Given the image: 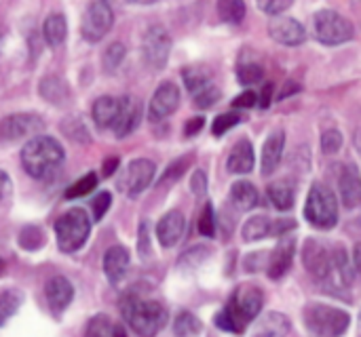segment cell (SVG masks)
Wrapping results in <instances>:
<instances>
[{
    "label": "cell",
    "instance_id": "d6a6232c",
    "mask_svg": "<svg viewBox=\"0 0 361 337\" xmlns=\"http://www.w3.org/2000/svg\"><path fill=\"white\" fill-rule=\"evenodd\" d=\"M218 13L228 23H241L245 17V4L241 0H222L218 4Z\"/></svg>",
    "mask_w": 361,
    "mask_h": 337
},
{
    "label": "cell",
    "instance_id": "ba28073f",
    "mask_svg": "<svg viewBox=\"0 0 361 337\" xmlns=\"http://www.w3.org/2000/svg\"><path fill=\"white\" fill-rule=\"evenodd\" d=\"M114 13L106 0H93L87 4L80 21V34L87 42H99L112 27Z\"/></svg>",
    "mask_w": 361,
    "mask_h": 337
},
{
    "label": "cell",
    "instance_id": "11a10c76",
    "mask_svg": "<svg viewBox=\"0 0 361 337\" xmlns=\"http://www.w3.org/2000/svg\"><path fill=\"white\" fill-rule=\"evenodd\" d=\"M300 91V87L296 84V82H286V89L279 93V99H286L288 95H292V93H298Z\"/></svg>",
    "mask_w": 361,
    "mask_h": 337
},
{
    "label": "cell",
    "instance_id": "ffe728a7",
    "mask_svg": "<svg viewBox=\"0 0 361 337\" xmlns=\"http://www.w3.org/2000/svg\"><path fill=\"white\" fill-rule=\"evenodd\" d=\"M129 262H131L129 251L125 247H121V245L110 247L106 251V255H104V272H106V276H108V281L112 285H118L125 279V274L129 270Z\"/></svg>",
    "mask_w": 361,
    "mask_h": 337
},
{
    "label": "cell",
    "instance_id": "681fc988",
    "mask_svg": "<svg viewBox=\"0 0 361 337\" xmlns=\"http://www.w3.org/2000/svg\"><path fill=\"white\" fill-rule=\"evenodd\" d=\"M137 247H140V255H148L150 253V234H148V222H144V224H140V243H137Z\"/></svg>",
    "mask_w": 361,
    "mask_h": 337
},
{
    "label": "cell",
    "instance_id": "2e32d148",
    "mask_svg": "<svg viewBox=\"0 0 361 337\" xmlns=\"http://www.w3.org/2000/svg\"><path fill=\"white\" fill-rule=\"evenodd\" d=\"M180 103V91L173 82H163L159 84V89L154 91L152 99H150V108H148V116L150 120H163L169 114L176 112Z\"/></svg>",
    "mask_w": 361,
    "mask_h": 337
},
{
    "label": "cell",
    "instance_id": "603a6c76",
    "mask_svg": "<svg viewBox=\"0 0 361 337\" xmlns=\"http://www.w3.org/2000/svg\"><path fill=\"white\" fill-rule=\"evenodd\" d=\"M290 319L281 312H267L256 329H254V336L252 337H286L290 333Z\"/></svg>",
    "mask_w": 361,
    "mask_h": 337
},
{
    "label": "cell",
    "instance_id": "ee69618b",
    "mask_svg": "<svg viewBox=\"0 0 361 337\" xmlns=\"http://www.w3.org/2000/svg\"><path fill=\"white\" fill-rule=\"evenodd\" d=\"M209 257V251L205 249V247H195V249H188L182 257H180V266H190V268H195L197 264H203L205 260Z\"/></svg>",
    "mask_w": 361,
    "mask_h": 337
},
{
    "label": "cell",
    "instance_id": "f1b7e54d",
    "mask_svg": "<svg viewBox=\"0 0 361 337\" xmlns=\"http://www.w3.org/2000/svg\"><path fill=\"white\" fill-rule=\"evenodd\" d=\"M258 190L254 188V184L250 182H237L233 184V190H231V201L237 205V209L241 211H250L258 205Z\"/></svg>",
    "mask_w": 361,
    "mask_h": 337
},
{
    "label": "cell",
    "instance_id": "e575fe53",
    "mask_svg": "<svg viewBox=\"0 0 361 337\" xmlns=\"http://www.w3.org/2000/svg\"><path fill=\"white\" fill-rule=\"evenodd\" d=\"M19 245L27 251H36L44 245V234L36 226H25L19 234Z\"/></svg>",
    "mask_w": 361,
    "mask_h": 337
},
{
    "label": "cell",
    "instance_id": "7a4b0ae2",
    "mask_svg": "<svg viewBox=\"0 0 361 337\" xmlns=\"http://www.w3.org/2000/svg\"><path fill=\"white\" fill-rule=\"evenodd\" d=\"M63 156V148L55 137L38 135L23 146L21 165L25 173L32 175L34 179H47L61 167Z\"/></svg>",
    "mask_w": 361,
    "mask_h": 337
},
{
    "label": "cell",
    "instance_id": "4dcf8cb0",
    "mask_svg": "<svg viewBox=\"0 0 361 337\" xmlns=\"http://www.w3.org/2000/svg\"><path fill=\"white\" fill-rule=\"evenodd\" d=\"M23 304V293L17 289H6L0 293V327L6 325V321L19 310V306Z\"/></svg>",
    "mask_w": 361,
    "mask_h": 337
},
{
    "label": "cell",
    "instance_id": "c3c4849f",
    "mask_svg": "<svg viewBox=\"0 0 361 337\" xmlns=\"http://www.w3.org/2000/svg\"><path fill=\"white\" fill-rule=\"evenodd\" d=\"M256 101H258V95L254 91H245V93H241V95H237L233 99V106L235 108H254Z\"/></svg>",
    "mask_w": 361,
    "mask_h": 337
},
{
    "label": "cell",
    "instance_id": "30bf717a",
    "mask_svg": "<svg viewBox=\"0 0 361 337\" xmlns=\"http://www.w3.org/2000/svg\"><path fill=\"white\" fill-rule=\"evenodd\" d=\"M42 131H44V120L32 112L11 114L0 120V137L6 141H17V139L32 137V135L38 137Z\"/></svg>",
    "mask_w": 361,
    "mask_h": 337
},
{
    "label": "cell",
    "instance_id": "836d02e7",
    "mask_svg": "<svg viewBox=\"0 0 361 337\" xmlns=\"http://www.w3.org/2000/svg\"><path fill=\"white\" fill-rule=\"evenodd\" d=\"M125 55H127V46H125L123 42H112V44L106 49L104 57H102L104 68H106L108 72H114V70L123 63Z\"/></svg>",
    "mask_w": 361,
    "mask_h": 337
},
{
    "label": "cell",
    "instance_id": "9f6ffc18",
    "mask_svg": "<svg viewBox=\"0 0 361 337\" xmlns=\"http://www.w3.org/2000/svg\"><path fill=\"white\" fill-rule=\"evenodd\" d=\"M116 165H118V160H116V158L106 160V163H104V173H106V175H112V173H114V169H116Z\"/></svg>",
    "mask_w": 361,
    "mask_h": 337
},
{
    "label": "cell",
    "instance_id": "484cf974",
    "mask_svg": "<svg viewBox=\"0 0 361 337\" xmlns=\"http://www.w3.org/2000/svg\"><path fill=\"white\" fill-rule=\"evenodd\" d=\"M42 36L47 40L49 46L57 49L63 44L66 36H68V21L61 13H51L47 19H44V25H42Z\"/></svg>",
    "mask_w": 361,
    "mask_h": 337
},
{
    "label": "cell",
    "instance_id": "f35d334b",
    "mask_svg": "<svg viewBox=\"0 0 361 337\" xmlns=\"http://www.w3.org/2000/svg\"><path fill=\"white\" fill-rule=\"evenodd\" d=\"M241 120H243V116H241V114H237V112L220 114V116L214 120V125H212V133H214L216 137H220V135H224L226 131H231L233 127H237Z\"/></svg>",
    "mask_w": 361,
    "mask_h": 337
},
{
    "label": "cell",
    "instance_id": "d4e9b609",
    "mask_svg": "<svg viewBox=\"0 0 361 337\" xmlns=\"http://www.w3.org/2000/svg\"><path fill=\"white\" fill-rule=\"evenodd\" d=\"M341 196L347 209H355L360 205L361 196V182L357 167H347L341 175Z\"/></svg>",
    "mask_w": 361,
    "mask_h": 337
},
{
    "label": "cell",
    "instance_id": "7bdbcfd3",
    "mask_svg": "<svg viewBox=\"0 0 361 337\" xmlns=\"http://www.w3.org/2000/svg\"><path fill=\"white\" fill-rule=\"evenodd\" d=\"M343 146V135L336 129H330L322 135V150L326 154H336Z\"/></svg>",
    "mask_w": 361,
    "mask_h": 337
},
{
    "label": "cell",
    "instance_id": "8d00e7d4",
    "mask_svg": "<svg viewBox=\"0 0 361 337\" xmlns=\"http://www.w3.org/2000/svg\"><path fill=\"white\" fill-rule=\"evenodd\" d=\"M97 186V175L95 173H87L85 177H80L74 186H70L66 190V198H80V196H87L91 190H95Z\"/></svg>",
    "mask_w": 361,
    "mask_h": 337
},
{
    "label": "cell",
    "instance_id": "d6986e66",
    "mask_svg": "<svg viewBox=\"0 0 361 337\" xmlns=\"http://www.w3.org/2000/svg\"><path fill=\"white\" fill-rule=\"evenodd\" d=\"M186 222L180 211H169L157 226V239L163 247H176L184 234Z\"/></svg>",
    "mask_w": 361,
    "mask_h": 337
},
{
    "label": "cell",
    "instance_id": "bcb514c9",
    "mask_svg": "<svg viewBox=\"0 0 361 337\" xmlns=\"http://www.w3.org/2000/svg\"><path fill=\"white\" fill-rule=\"evenodd\" d=\"M290 6H292L290 0H262V2H258V8L264 11L267 15H273V17L281 15V13L288 11Z\"/></svg>",
    "mask_w": 361,
    "mask_h": 337
},
{
    "label": "cell",
    "instance_id": "8992f818",
    "mask_svg": "<svg viewBox=\"0 0 361 337\" xmlns=\"http://www.w3.org/2000/svg\"><path fill=\"white\" fill-rule=\"evenodd\" d=\"M305 215L309 224H313L319 230L334 228L338 222V203H336L334 192L324 184H315L307 196Z\"/></svg>",
    "mask_w": 361,
    "mask_h": 337
},
{
    "label": "cell",
    "instance_id": "ac0fdd59",
    "mask_svg": "<svg viewBox=\"0 0 361 337\" xmlns=\"http://www.w3.org/2000/svg\"><path fill=\"white\" fill-rule=\"evenodd\" d=\"M44 295H47L51 310L55 314H59L70 306V302L74 298V287L66 276H53V279H49V283L44 287Z\"/></svg>",
    "mask_w": 361,
    "mask_h": 337
},
{
    "label": "cell",
    "instance_id": "d590c367",
    "mask_svg": "<svg viewBox=\"0 0 361 337\" xmlns=\"http://www.w3.org/2000/svg\"><path fill=\"white\" fill-rule=\"evenodd\" d=\"M112 327L114 323L106 314H97L89 321L85 337H112Z\"/></svg>",
    "mask_w": 361,
    "mask_h": 337
},
{
    "label": "cell",
    "instance_id": "3957f363",
    "mask_svg": "<svg viewBox=\"0 0 361 337\" xmlns=\"http://www.w3.org/2000/svg\"><path fill=\"white\" fill-rule=\"evenodd\" d=\"M121 312L127 325L140 337H154L167 325V308L154 300H144L140 295H127L121 302Z\"/></svg>",
    "mask_w": 361,
    "mask_h": 337
},
{
    "label": "cell",
    "instance_id": "8fae6325",
    "mask_svg": "<svg viewBox=\"0 0 361 337\" xmlns=\"http://www.w3.org/2000/svg\"><path fill=\"white\" fill-rule=\"evenodd\" d=\"M184 82L199 108H212L220 99V89L214 84V80L199 68L184 70Z\"/></svg>",
    "mask_w": 361,
    "mask_h": 337
},
{
    "label": "cell",
    "instance_id": "44dd1931",
    "mask_svg": "<svg viewBox=\"0 0 361 337\" xmlns=\"http://www.w3.org/2000/svg\"><path fill=\"white\" fill-rule=\"evenodd\" d=\"M283 146H286V133L283 131H273L264 146H262V175H271L275 173V169L279 167L281 163V156H283Z\"/></svg>",
    "mask_w": 361,
    "mask_h": 337
},
{
    "label": "cell",
    "instance_id": "4316f807",
    "mask_svg": "<svg viewBox=\"0 0 361 337\" xmlns=\"http://www.w3.org/2000/svg\"><path fill=\"white\" fill-rule=\"evenodd\" d=\"M116 112H118V99L104 95L93 103V122L99 129H112L116 120Z\"/></svg>",
    "mask_w": 361,
    "mask_h": 337
},
{
    "label": "cell",
    "instance_id": "277c9868",
    "mask_svg": "<svg viewBox=\"0 0 361 337\" xmlns=\"http://www.w3.org/2000/svg\"><path fill=\"white\" fill-rule=\"evenodd\" d=\"M305 325L313 337H341L351 325V317L334 306L309 304L305 308Z\"/></svg>",
    "mask_w": 361,
    "mask_h": 337
},
{
    "label": "cell",
    "instance_id": "4fadbf2b",
    "mask_svg": "<svg viewBox=\"0 0 361 337\" xmlns=\"http://www.w3.org/2000/svg\"><path fill=\"white\" fill-rule=\"evenodd\" d=\"M269 32L273 36V40L286 44V46H298L307 40V30L305 25L294 19V17H286V15H277L271 19L269 23Z\"/></svg>",
    "mask_w": 361,
    "mask_h": 337
},
{
    "label": "cell",
    "instance_id": "5b68a950",
    "mask_svg": "<svg viewBox=\"0 0 361 337\" xmlns=\"http://www.w3.org/2000/svg\"><path fill=\"white\" fill-rule=\"evenodd\" d=\"M89 232H91V220L82 209H70L55 222L57 247L63 253L78 251L87 243Z\"/></svg>",
    "mask_w": 361,
    "mask_h": 337
},
{
    "label": "cell",
    "instance_id": "6da1fadb",
    "mask_svg": "<svg viewBox=\"0 0 361 337\" xmlns=\"http://www.w3.org/2000/svg\"><path fill=\"white\" fill-rule=\"evenodd\" d=\"M264 295L256 285H241L231 295V302L216 314V325L222 331L241 333L262 310Z\"/></svg>",
    "mask_w": 361,
    "mask_h": 337
},
{
    "label": "cell",
    "instance_id": "7402d4cb",
    "mask_svg": "<svg viewBox=\"0 0 361 337\" xmlns=\"http://www.w3.org/2000/svg\"><path fill=\"white\" fill-rule=\"evenodd\" d=\"M254 148L247 139H241L235 144V148L231 150L228 154V160H226V169L231 173H250L254 169Z\"/></svg>",
    "mask_w": 361,
    "mask_h": 337
},
{
    "label": "cell",
    "instance_id": "9c48e42d",
    "mask_svg": "<svg viewBox=\"0 0 361 337\" xmlns=\"http://www.w3.org/2000/svg\"><path fill=\"white\" fill-rule=\"evenodd\" d=\"M171 51V36L163 25H150L142 36V57L148 68L161 70L165 68Z\"/></svg>",
    "mask_w": 361,
    "mask_h": 337
},
{
    "label": "cell",
    "instance_id": "7c38bea8",
    "mask_svg": "<svg viewBox=\"0 0 361 337\" xmlns=\"http://www.w3.org/2000/svg\"><path fill=\"white\" fill-rule=\"evenodd\" d=\"M154 163L148 158H135L127 165L125 175L121 177V190H125L129 196H140L154 179Z\"/></svg>",
    "mask_w": 361,
    "mask_h": 337
},
{
    "label": "cell",
    "instance_id": "b9f144b4",
    "mask_svg": "<svg viewBox=\"0 0 361 337\" xmlns=\"http://www.w3.org/2000/svg\"><path fill=\"white\" fill-rule=\"evenodd\" d=\"M199 232L203 236H214L216 234V220H214V207L212 203H207L201 211V217H199Z\"/></svg>",
    "mask_w": 361,
    "mask_h": 337
},
{
    "label": "cell",
    "instance_id": "db71d44e",
    "mask_svg": "<svg viewBox=\"0 0 361 337\" xmlns=\"http://www.w3.org/2000/svg\"><path fill=\"white\" fill-rule=\"evenodd\" d=\"M273 82H267L264 87H262V93H260V97H258V101H260V106L262 108H269L271 106V101H273Z\"/></svg>",
    "mask_w": 361,
    "mask_h": 337
},
{
    "label": "cell",
    "instance_id": "7dc6e473",
    "mask_svg": "<svg viewBox=\"0 0 361 337\" xmlns=\"http://www.w3.org/2000/svg\"><path fill=\"white\" fill-rule=\"evenodd\" d=\"M190 190L195 196H205L207 194V175L205 171H195L192 173V179H190Z\"/></svg>",
    "mask_w": 361,
    "mask_h": 337
},
{
    "label": "cell",
    "instance_id": "f6af8a7d",
    "mask_svg": "<svg viewBox=\"0 0 361 337\" xmlns=\"http://www.w3.org/2000/svg\"><path fill=\"white\" fill-rule=\"evenodd\" d=\"M110 203H112V196H110L108 192H99V194L93 198L91 209H93V220H95V222H99V220L108 213Z\"/></svg>",
    "mask_w": 361,
    "mask_h": 337
},
{
    "label": "cell",
    "instance_id": "52a82bcc",
    "mask_svg": "<svg viewBox=\"0 0 361 337\" xmlns=\"http://www.w3.org/2000/svg\"><path fill=\"white\" fill-rule=\"evenodd\" d=\"M313 32H315V38L319 42H324V44H343V42L353 38L355 27L341 13L326 8V11L315 13V17H313Z\"/></svg>",
    "mask_w": 361,
    "mask_h": 337
},
{
    "label": "cell",
    "instance_id": "e0dca14e",
    "mask_svg": "<svg viewBox=\"0 0 361 337\" xmlns=\"http://www.w3.org/2000/svg\"><path fill=\"white\" fill-rule=\"evenodd\" d=\"M294 249H296L294 236H290V234L281 236V241L277 243V247L269 260V276L271 279H281L290 270L292 260H294Z\"/></svg>",
    "mask_w": 361,
    "mask_h": 337
},
{
    "label": "cell",
    "instance_id": "60d3db41",
    "mask_svg": "<svg viewBox=\"0 0 361 337\" xmlns=\"http://www.w3.org/2000/svg\"><path fill=\"white\" fill-rule=\"evenodd\" d=\"M190 160H192V156H182V158L173 160V163H171V165L165 169V173H163V177H161V184H167V182H178V179L184 175V171L188 169Z\"/></svg>",
    "mask_w": 361,
    "mask_h": 337
},
{
    "label": "cell",
    "instance_id": "6f0895ef",
    "mask_svg": "<svg viewBox=\"0 0 361 337\" xmlns=\"http://www.w3.org/2000/svg\"><path fill=\"white\" fill-rule=\"evenodd\" d=\"M112 337H127L125 327H123V325H114V327H112Z\"/></svg>",
    "mask_w": 361,
    "mask_h": 337
},
{
    "label": "cell",
    "instance_id": "74e56055",
    "mask_svg": "<svg viewBox=\"0 0 361 337\" xmlns=\"http://www.w3.org/2000/svg\"><path fill=\"white\" fill-rule=\"evenodd\" d=\"M262 76H264V70L260 63H241L237 68V78L241 84H256L262 80Z\"/></svg>",
    "mask_w": 361,
    "mask_h": 337
},
{
    "label": "cell",
    "instance_id": "9a60e30c",
    "mask_svg": "<svg viewBox=\"0 0 361 337\" xmlns=\"http://www.w3.org/2000/svg\"><path fill=\"white\" fill-rule=\"evenodd\" d=\"M302 262H305V268L317 279H328L332 272V266H334V260H332L328 247L319 241H307L305 243Z\"/></svg>",
    "mask_w": 361,
    "mask_h": 337
},
{
    "label": "cell",
    "instance_id": "ab89813d",
    "mask_svg": "<svg viewBox=\"0 0 361 337\" xmlns=\"http://www.w3.org/2000/svg\"><path fill=\"white\" fill-rule=\"evenodd\" d=\"M334 260V266L338 268V272H341V281L345 283V285H351L353 281H355V268L349 264V257H347V251H343V249H338L336 251V255L332 257Z\"/></svg>",
    "mask_w": 361,
    "mask_h": 337
},
{
    "label": "cell",
    "instance_id": "816d5d0a",
    "mask_svg": "<svg viewBox=\"0 0 361 337\" xmlns=\"http://www.w3.org/2000/svg\"><path fill=\"white\" fill-rule=\"evenodd\" d=\"M296 228V222H292V220H279V222H275L273 224V232H271V236H286L290 230H294Z\"/></svg>",
    "mask_w": 361,
    "mask_h": 337
},
{
    "label": "cell",
    "instance_id": "1f68e13d",
    "mask_svg": "<svg viewBox=\"0 0 361 337\" xmlns=\"http://www.w3.org/2000/svg\"><path fill=\"white\" fill-rule=\"evenodd\" d=\"M201 329H203V325H201V321L192 312H180L176 317V323H173V333H176V337L199 336Z\"/></svg>",
    "mask_w": 361,
    "mask_h": 337
},
{
    "label": "cell",
    "instance_id": "83f0119b",
    "mask_svg": "<svg viewBox=\"0 0 361 337\" xmlns=\"http://www.w3.org/2000/svg\"><path fill=\"white\" fill-rule=\"evenodd\" d=\"M267 192H269V198H271V203L275 205V209H279V211H290V209L294 207V196H296V192H294V186H292L290 182H286V179L275 182V184L269 186Z\"/></svg>",
    "mask_w": 361,
    "mask_h": 337
},
{
    "label": "cell",
    "instance_id": "f907efd6",
    "mask_svg": "<svg viewBox=\"0 0 361 337\" xmlns=\"http://www.w3.org/2000/svg\"><path fill=\"white\" fill-rule=\"evenodd\" d=\"M11 194H13V182L4 171H0V205L6 203L11 198Z\"/></svg>",
    "mask_w": 361,
    "mask_h": 337
},
{
    "label": "cell",
    "instance_id": "cb8c5ba5",
    "mask_svg": "<svg viewBox=\"0 0 361 337\" xmlns=\"http://www.w3.org/2000/svg\"><path fill=\"white\" fill-rule=\"evenodd\" d=\"M38 93L53 106H66L72 97L70 87L66 84V80L57 78V76H47L40 80Z\"/></svg>",
    "mask_w": 361,
    "mask_h": 337
},
{
    "label": "cell",
    "instance_id": "f5cc1de1",
    "mask_svg": "<svg viewBox=\"0 0 361 337\" xmlns=\"http://www.w3.org/2000/svg\"><path fill=\"white\" fill-rule=\"evenodd\" d=\"M203 125H205V120H203L201 116H195V118H190V120L186 122V127H184V135H186V137H190V135H197V133L203 129Z\"/></svg>",
    "mask_w": 361,
    "mask_h": 337
},
{
    "label": "cell",
    "instance_id": "f546056e",
    "mask_svg": "<svg viewBox=\"0 0 361 337\" xmlns=\"http://www.w3.org/2000/svg\"><path fill=\"white\" fill-rule=\"evenodd\" d=\"M273 232V222L267 217V215H256L252 220H247L243 224V241L245 243H254V241H260V239H269Z\"/></svg>",
    "mask_w": 361,
    "mask_h": 337
},
{
    "label": "cell",
    "instance_id": "680465c9",
    "mask_svg": "<svg viewBox=\"0 0 361 337\" xmlns=\"http://www.w3.org/2000/svg\"><path fill=\"white\" fill-rule=\"evenodd\" d=\"M2 266H4V264H2V260H0V270H2Z\"/></svg>",
    "mask_w": 361,
    "mask_h": 337
},
{
    "label": "cell",
    "instance_id": "5bb4252c",
    "mask_svg": "<svg viewBox=\"0 0 361 337\" xmlns=\"http://www.w3.org/2000/svg\"><path fill=\"white\" fill-rule=\"evenodd\" d=\"M140 122H142V103L133 95L121 97L116 120L112 125V131L116 133V137H127L129 133H133L137 129Z\"/></svg>",
    "mask_w": 361,
    "mask_h": 337
}]
</instances>
